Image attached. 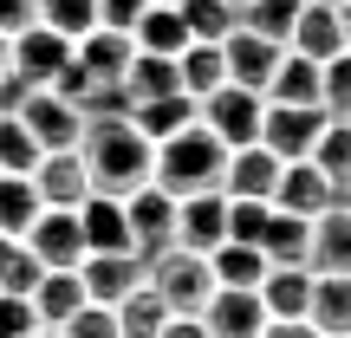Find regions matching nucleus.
<instances>
[{"mask_svg":"<svg viewBox=\"0 0 351 338\" xmlns=\"http://www.w3.org/2000/svg\"><path fill=\"white\" fill-rule=\"evenodd\" d=\"M72 150H78V163H85L91 195L124 202V195H137V189L150 182V156H156V143L143 137V130L130 124V111H124V117H85V130H78Z\"/></svg>","mask_w":351,"mask_h":338,"instance_id":"1","label":"nucleus"},{"mask_svg":"<svg viewBox=\"0 0 351 338\" xmlns=\"http://www.w3.org/2000/svg\"><path fill=\"white\" fill-rule=\"evenodd\" d=\"M221 163H228V143L215 137L208 124H182L176 137L156 143V156H150V182L163 189V195H208V189H221Z\"/></svg>","mask_w":351,"mask_h":338,"instance_id":"2","label":"nucleus"},{"mask_svg":"<svg viewBox=\"0 0 351 338\" xmlns=\"http://www.w3.org/2000/svg\"><path fill=\"white\" fill-rule=\"evenodd\" d=\"M143 280H150V293L169 306V313H202L208 293H215V267H208V254H195V248L156 254V261L143 267Z\"/></svg>","mask_w":351,"mask_h":338,"instance_id":"3","label":"nucleus"},{"mask_svg":"<svg viewBox=\"0 0 351 338\" xmlns=\"http://www.w3.org/2000/svg\"><path fill=\"white\" fill-rule=\"evenodd\" d=\"M124 228H130V254L150 267L156 254L176 248V195H163L156 182H143L137 195H124Z\"/></svg>","mask_w":351,"mask_h":338,"instance_id":"4","label":"nucleus"},{"mask_svg":"<svg viewBox=\"0 0 351 338\" xmlns=\"http://www.w3.org/2000/svg\"><path fill=\"white\" fill-rule=\"evenodd\" d=\"M261 111H267V98H261V91H247V85H215L208 98L195 104V117L228 143V150L261 143Z\"/></svg>","mask_w":351,"mask_h":338,"instance_id":"5","label":"nucleus"},{"mask_svg":"<svg viewBox=\"0 0 351 338\" xmlns=\"http://www.w3.org/2000/svg\"><path fill=\"white\" fill-rule=\"evenodd\" d=\"M319 130H326L319 104H267L261 111V150H274L280 163H300V156H313Z\"/></svg>","mask_w":351,"mask_h":338,"instance_id":"6","label":"nucleus"},{"mask_svg":"<svg viewBox=\"0 0 351 338\" xmlns=\"http://www.w3.org/2000/svg\"><path fill=\"white\" fill-rule=\"evenodd\" d=\"M13 117L33 130V143H39V150H72V143H78V130H85V111H78V104H65L59 91H46V85H33V91H26Z\"/></svg>","mask_w":351,"mask_h":338,"instance_id":"7","label":"nucleus"},{"mask_svg":"<svg viewBox=\"0 0 351 338\" xmlns=\"http://www.w3.org/2000/svg\"><path fill=\"white\" fill-rule=\"evenodd\" d=\"M26 254L39 267H78L85 261V234H78V208H39L33 228H26Z\"/></svg>","mask_w":351,"mask_h":338,"instance_id":"8","label":"nucleus"},{"mask_svg":"<svg viewBox=\"0 0 351 338\" xmlns=\"http://www.w3.org/2000/svg\"><path fill=\"white\" fill-rule=\"evenodd\" d=\"M195 319L208 326V338H261L267 306H261V293H254V287H215L208 306H202Z\"/></svg>","mask_w":351,"mask_h":338,"instance_id":"9","label":"nucleus"},{"mask_svg":"<svg viewBox=\"0 0 351 338\" xmlns=\"http://www.w3.org/2000/svg\"><path fill=\"white\" fill-rule=\"evenodd\" d=\"M65 59H72V39L52 33V26H39V20H33V26H20V33L7 39V65L26 78V85H46V78L59 72Z\"/></svg>","mask_w":351,"mask_h":338,"instance_id":"10","label":"nucleus"},{"mask_svg":"<svg viewBox=\"0 0 351 338\" xmlns=\"http://www.w3.org/2000/svg\"><path fill=\"white\" fill-rule=\"evenodd\" d=\"M33 176V195L39 208H78V202L91 195L85 182V163H78V150H39V163L26 169Z\"/></svg>","mask_w":351,"mask_h":338,"instance_id":"11","label":"nucleus"},{"mask_svg":"<svg viewBox=\"0 0 351 338\" xmlns=\"http://www.w3.org/2000/svg\"><path fill=\"white\" fill-rule=\"evenodd\" d=\"M221 241H228V195H221V189L176 202V248L208 254V248H221Z\"/></svg>","mask_w":351,"mask_h":338,"instance_id":"12","label":"nucleus"},{"mask_svg":"<svg viewBox=\"0 0 351 338\" xmlns=\"http://www.w3.org/2000/svg\"><path fill=\"white\" fill-rule=\"evenodd\" d=\"M274 208H287V215H306L313 221L319 208H332V182H326V169L313 163V156H300V163H280V176H274Z\"/></svg>","mask_w":351,"mask_h":338,"instance_id":"13","label":"nucleus"},{"mask_svg":"<svg viewBox=\"0 0 351 338\" xmlns=\"http://www.w3.org/2000/svg\"><path fill=\"white\" fill-rule=\"evenodd\" d=\"M274 176H280L274 150L241 143V150H228V163H221V195L228 202H267V195H274Z\"/></svg>","mask_w":351,"mask_h":338,"instance_id":"14","label":"nucleus"},{"mask_svg":"<svg viewBox=\"0 0 351 338\" xmlns=\"http://www.w3.org/2000/svg\"><path fill=\"white\" fill-rule=\"evenodd\" d=\"M130 52H137V39H130L124 26H91V33H78V39H72V59L85 65L98 85H124Z\"/></svg>","mask_w":351,"mask_h":338,"instance_id":"15","label":"nucleus"},{"mask_svg":"<svg viewBox=\"0 0 351 338\" xmlns=\"http://www.w3.org/2000/svg\"><path fill=\"white\" fill-rule=\"evenodd\" d=\"M287 46L306 52V59H332V52H345V13L332 7V0H300Z\"/></svg>","mask_w":351,"mask_h":338,"instance_id":"16","label":"nucleus"},{"mask_svg":"<svg viewBox=\"0 0 351 338\" xmlns=\"http://www.w3.org/2000/svg\"><path fill=\"white\" fill-rule=\"evenodd\" d=\"M280 52H287V46H274V39H261V33H247V26H234V33L221 39V59H228V85L267 91V78H274Z\"/></svg>","mask_w":351,"mask_h":338,"instance_id":"17","label":"nucleus"},{"mask_svg":"<svg viewBox=\"0 0 351 338\" xmlns=\"http://www.w3.org/2000/svg\"><path fill=\"white\" fill-rule=\"evenodd\" d=\"M78 280H85V300L117 306L130 287H143V261H137L130 248H117V254H85V261H78Z\"/></svg>","mask_w":351,"mask_h":338,"instance_id":"18","label":"nucleus"},{"mask_svg":"<svg viewBox=\"0 0 351 338\" xmlns=\"http://www.w3.org/2000/svg\"><path fill=\"white\" fill-rule=\"evenodd\" d=\"M306 267H313V274H351V208H319L313 215Z\"/></svg>","mask_w":351,"mask_h":338,"instance_id":"19","label":"nucleus"},{"mask_svg":"<svg viewBox=\"0 0 351 338\" xmlns=\"http://www.w3.org/2000/svg\"><path fill=\"white\" fill-rule=\"evenodd\" d=\"M33 313H39V326H65V319L85 306V280H78V267H39V280H33Z\"/></svg>","mask_w":351,"mask_h":338,"instance_id":"20","label":"nucleus"},{"mask_svg":"<svg viewBox=\"0 0 351 338\" xmlns=\"http://www.w3.org/2000/svg\"><path fill=\"white\" fill-rule=\"evenodd\" d=\"M306 234H313V221L306 215H287V208H274L267 202V221H261V261L267 267H306Z\"/></svg>","mask_w":351,"mask_h":338,"instance_id":"21","label":"nucleus"},{"mask_svg":"<svg viewBox=\"0 0 351 338\" xmlns=\"http://www.w3.org/2000/svg\"><path fill=\"white\" fill-rule=\"evenodd\" d=\"M78 234H85V254H117V248H130L124 202H111V195H85V202H78Z\"/></svg>","mask_w":351,"mask_h":338,"instance_id":"22","label":"nucleus"},{"mask_svg":"<svg viewBox=\"0 0 351 338\" xmlns=\"http://www.w3.org/2000/svg\"><path fill=\"white\" fill-rule=\"evenodd\" d=\"M254 293H261L267 319H306V300H313V267H267Z\"/></svg>","mask_w":351,"mask_h":338,"instance_id":"23","label":"nucleus"},{"mask_svg":"<svg viewBox=\"0 0 351 338\" xmlns=\"http://www.w3.org/2000/svg\"><path fill=\"white\" fill-rule=\"evenodd\" d=\"M261 98H267V104H319V59H306V52L287 46Z\"/></svg>","mask_w":351,"mask_h":338,"instance_id":"24","label":"nucleus"},{"mask_svg":"<svg viewBox=\"0 0 351 338\" xmlns=\"http://www.w3.org/2000/svg\"><path fill=\"white\" fill-rule=\"evenodd\" d=\"M169 91H182L169 52H130V65H124V98L130 104H150V98H169Z\"/></svg>","mask_w":351,"mask_h":338,"instance_id":"25","label":"nucleus"},{"mask_svg":"<svg viewBox=\"0 0 351 338\" xmlns=\"http://www.w3.org/2000/svg\"><path fill=\"white\" fill-rule=\"evenodd\" d=\"M313 163L326 169V182H332V208H345V189H351V124L345 117H326V130H319V143H313Z\"/></svg>","mask_w":351,"mask_h":338,"instance_id":"26","label":"nucleus"},{"mask_svg":"<svg viewBox=\"0 0 351 338\" xmlns=\"http://www.w3.org/2000/svg\"><path fill=\"white\" fill-rule=\"evenodd\" d=\"M176 78H182V91L202 104L215 85H228V59H221V46H208V39H189V46L176 52Z\"/></svg>","mask_w":351,"mask_h":338,"instance_id":"27","label":"nucleus"},{"mask_svg":"<svg viewBox=\"0 0 351 338\" xmlns=\"http://www.w3.org/2000/svg\"><path fill=\"white\" fill-rule=\"evenodd\" d=\"M130 39H137V52H182L189 46V26H182V7H163V0H150V7L137 13V26H130Z\"/></svg>","mask_w":351,"mask_h":338,"instance_id":"28","label":"nucleus"},{"mask_svg":"<svg viewBox=\"0 0 351 338\" xmlns=\"http://www.w3.org/2000/svg\"><path fill=\"white\" fill-rule=\"evenodd\" d=\"M306 319H313L319 332H351V274H313Z\"/></svg>","mask_w":351,"mask_h":338,"instance_id":"29","label":"nucleus"},{"mask_svg":"<svg viewBox=\"0 0 351 338\" xmlns=\"http://www.w3.org/2000/svg\"><path fill=\"white\" fill-rule=\"evenodd\" d=\"M130 124H137L150 143H163V137H176L182 124H195V98H189V91H169V98L130 104Z\"/></svg>","mask_w":351,"mask_h":338,"instance_id":"30","label":"nucleus"},{"mask_svg":"<svg viewBox=\"0 0 351 338\" xmlns=\"http://www.w3.org/2000/svg\"><path fill=\"white\" fill-rule=\"evenodd\" d=\"M111 313H117V338H156V332H163V319H169V306L156 300L150 280H143V287H130Z\"/></svg>","mask_w":351,"mask_h":338,"instance_id":"31","label":"nucleus"},{"mask_svg":"<svg viewBox=\"0 0 351 338\" xmlns=\"http://www.w3.org/2000/svg\"><path fill=\"white\" fill-rule=\"evenodd\" d=\"M208 267H215V287H261V274H267L254 241H221V248H208Z\"/></svg>","mask_w":351,"mask_h":338,"instance_id":"32","label":"nucleus"},{"mask_svg":"<svg viewBox=\"0 0 351 338\" xmlns=\"http://www.w3.org/2000/svg\"><path fill=\"white\" fill-rule=\"evenodd\" d=\"M33 215H39L33 176H7V169H0V234H26Z\"/></svg>","mask_w":351,"mask_h":338,"instance_id":"33","label":"nucleus"},{"mask_svg":"<svg viewBox=\"0 0 351 338\" xmlns=\"http://www.w3.org/2000/svg\"><path fill=\"white\" fill-rule=\"evenodd\" d=\"M182 26H189V39H208V46H221V39L241 26V13L228 7V0H182Z\"/></svg>","mask_w":351,"mask_h":338,"instance_id":"34","label":"nucleus"},{"mask_svg":"<svg viewBox=\"0 0 351 338\" xmlns=\"http://www.w3.org/2000/svg\"><path fill=\"white\" fill-rule=\"evenodd\" d=\"M319 111L326 117H345L351 111V46L319 59Z\"/></svg>","mask_w":351,"mask_h":338,"instance_id":"35","label":"nucleus"},{"mask_svg":"<svg viewBox=\"0 0 351 338\" xmlns=\"http://www.w3.org/2000/svg\"><path fill=\"white\" fill-rule=\"evenodd\" d=\"M293 13H300V0H247V7H241V26L261 33V39H274V46H287Z\"/></svg>","mask_w":351,"mask_h":338,"instance_id":"36","label":"nucleus"},{"mask_svg":"<svg viewBox=\"0 0 351 338\" xmlns=\"http://www.w3.org/2000/svg\"><path fill=\"white\" fill-rule=\"evenodd\" d=\"M39 26L78 39V33H91V26H98V0H39Z\"/></svg>","mask_w":351,"mask_h":338,"instance_id":"37","label":"nucleus"},{"mask_svg":"<svg viewBox=\"0 0 351 338\" xmlns=\"http://www.w3.org/2000/svg\"><path fill=\"white\" fill-rule=\"evenodd\" d=\"M39 280V261L26 254L20 234H0V293H33Z\"/></svg>","mask_w":351,"mask_h":338,"instance_id":"38","label":"nucleus"},{"mask_svg":"<svg viewBox=\"0 0 351 338\" xmlns=\"http://www.w3.org/2000/svg\"><path fill=\"white\" fill-rule=\"evenodd\" d=\"M39 163V143H33V130L20 124V117H0V169L7 176H26Z\"/></svg>","mask_w":351,"mask_h":338,"instance_id":"39","label":"nucleus"},{"mask_svg":"<svg viewBox=\"0 0 351 338\" xmlns=\"http://www.w3.org/2000/svg\"><path fill=\"white\" fill-rule=\"evenodd\" d=\"M52 332H59V338H117V313L98 306V300H85L65 326H52Z\"/></svg>","mask_w":351,"mask_h":338,"instance_id":"40","label":"nucleus"},{"mask_svg":"<svg viewBox=\"0 0 351 338\" xmlns=\"http://www.w3.org/2000/svg\"><path fill=\"white\" fill-rule=\"evenodd\" d=\"M26 332H39L33 300L26 293H0V338H26Z\"/></svg>","mask_w":351,"mask_h":338,"instance_id":"41","label":"nucleus"},{"mask_svg":"<svg viewBox=\"0 0 351 338\" xmlns=\"http://www.w3.org/2000/svg\"><path fill=\"white\" fill-rule=\"evenodd\" d=\"M267 202H228V241H261Z\"/></svg>","mask_w":351,"mask_h":338,"instance_id":"42","label":"nucleus"},{"mask_svg":"<svg viewBox=\"0 0 351 338\" xmlns=\"http://www.w3.org/2000/svg\"><path fill=\"white\" fill-rule=\"evenodd\" d=\"M143 7H150V0H98V26H124V33H130Z\"/></svg>","mask_w":351,"mask_h":338,"instance_id":"43","label":"nucleus"},{"mask_svg":"<svg viewBox=\"0 0 351 338\" xmlns=\"http://www.w3.org/2000/svg\"><path fill=\"white\" fill-rule=\"evenodd\" d=\"M39 20V0H0V33H20V26H33Z\"/></svg>","mask_w":351,"mask_h":338,"instance_id":"44","label":"nucleus"},{"mask_svg":"<svg viewBox=\"0 0 351 338\" xmlns=\"http://www.w3.org/2000/svg\"><path fill=\"white\" fill-rule=\"evenodd\" d=\"M26 91H33V85H26V78L7 65V72H0V117H13V111H20V98H26Z\"/></svg>","mask_w":351,"mask_h":338,"instance_id":"45","label":"nucleus"},{"mask_svg":"<svg viewBox=\"0 0 351 338\" xmlns=\"http://www.w3.org/2000/svg\"><path fill=\"white\" fill-rule=\"evenodd\" d=\"M261 338H319V326L313 319H267Z\"/></svg>","mask_w":351,"mask_h":338,"instance_id":"46","label":"nucleus"},{"mask_svg":"<svg viewBox=\"0 0 351 338\" xmlns=\"http://www.w3.org/2000/svg\"><path fill=\"white\" fill-rule=\"evenodd\" d=\"M156 338H208V326H202L195 313H169V319H163V332H156Z\"/></svg>","mask_w":351,"mask_h":338,"instance_id":"47","label":"nucleus"},{"mask_svg":"<svg viewBox=\"0 0 351 338\" xmlns=\"http://www.w3.org/2000/svg\"><path fill=\"white\" fill-rule=\"evenodd\" d=\"M26 338H59V332H52V326H39V332H26Z\"/></svg>","mask_w":351,"mask_h":338,"instance_id":"48","label":"nucleus"},{"mask_svg":"<svg viewBox=\"0 0 351 338\" xmlns=\"http://www.w3.org/2000/svg\"><path fill=\"white\" fill-rule=\"evenodd\" d=\"M0 72H7V33H0Z\"/></svg>","mask_w":351,"mask_h":338,"instance_id":"49","label":"nucleus"},{"mask_svg":"<svg viewBox=\"0 0 351 338\" xmlns=\"http://www.w3.org/2000/svg\"><path fill=\"white\" fill-rule=\"evenodd\" d=\"M319 338H351V332H319Z\"/></svg>","mask_w":351,"mask_h":338,"instance_id":"50","label":"nucleus"},{"mask_svg":"<svg viewBox=\"0 0 351 338\" xmlns=\"http://www.w3.org/2000/svg\"><path fill=\"white\" fill-rule=\"evenodd\" d=\"M228 7H234V13H241V7H247V0H228Z\"/></svg>","mask_w":351,"mask_h":338,"instance_id":"51","label":"nucleus"},{"mask_svg":"<svg viewBox=\"0 0 351 338\" xmlns=\"http://www.w3.org/2000/svg\"><path fill=\"white\" fill-rule=\"evenodd\" d=\"M332 7H351V0H332Z\"/></svg>","mask_w":351,"mask_h":338,"instance_id":"52","label":"nucleus"},{"mask_svg":"<svg viewBox=\"0 0 351 338\" xmlns=\"http://www.w3.org/2000/svg\"><path fill=\"white\" fill-rule=\"evenodd\" d=\"M163 7H182V0H163Z\"/></svg>","mask_w":351,"mask_h":338,"instance_id":"53","label":"nucleus"},{"mask_svg":"<svg viewBox=\"0 0 351 338\" xmlns=\"http://www.w3.org/2000/svg\"><path fill=\"white\" fill-rule=\"evenodd\" d=\"M345 208H351V189H345Z\"/></svg>","mask_w":351,"mask_h":338,"instance_id":"54","label":"nucleus"},{"mask_svg":"<svg viewBox=\"0 0 351 338\" xmlns=\"http://www.w3.org/2000/svg\"><path fill=\"white\" fill-rule=\"evenodd\" d=\"M345 124H351V111H345Z\"/></svg>","mask_w":351,"mask_h":338,"instance_id":"55","label":"nucleus"}]
</instances>
